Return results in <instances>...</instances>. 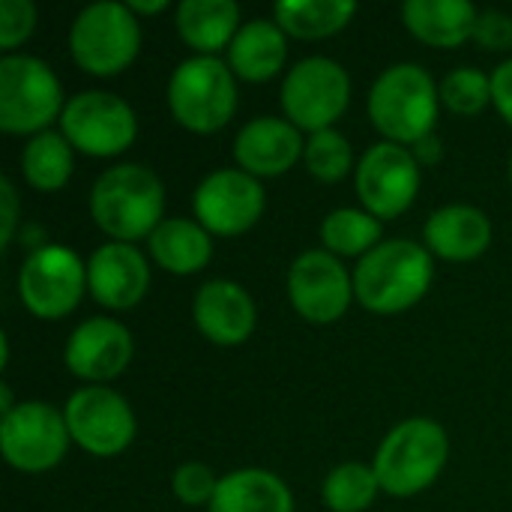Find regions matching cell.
I'll use <instances>...</instances> for the list:
<instances>
[{"instance_id": "1", "label": "cell", "mask_w": 512, "mask_h": 512, "mask_svg": "<svg viewBox=\"0 0 512 512\" xmlns=\"http://www.w3.org/2000/svg\"><path fill=\"white\" fill-rule=\"evenodd\" d=\"M165 186L144 165L108 168L90 189L93 222L117 243L153 234L162 222Z\"/></svg>"}, {"instance_id": "2", "label": "cell", "mask_w": 512, "mask_h": 512, "mask_svg": "<svg viewBox=\"0 0 512 512\" xmlns=\"http://www.w3.org/2000/svg\"><path fill=\"white\" fill-rule=\"evenodd\" d=\"M432 285V258L420 243H378L354 273V294L375 315H399L423 300Z\"/></svg>"}, {"instance_id": "3", "label": "cell", "mask_w": 512, "mask_h": 512, "mask_svg": "<svg viewBox=\"0 0 512 512\" xmlns=\"http://www.w3.org/2000/svg\"><path fill=\"white\" fill-rule=\"evenodd\" d=\"M438 87L417 63L390 66L369 93V117L393 144L426 141L438 120Z\"/></svg>"}, {"instance_id": "4", "label": "cell", "mask_w": 512, "mask_h": 512, "mask_svg": "<svg viewBox=\"0 0 512 512\" xmlns=\"http://www.w3.org/2000/svg\"><path fill=\"white\" fill-rule=\"evenodd\" d=\"M450 453V441L444 429L432 420L414 417L399 423L375 456V477L387 495L408 498L423 489H429Z\"/></svg>"}, {"instance_id": "5", "label": "cell", "mask_w": 512, "mask_h": 512, "mask_svg": "<svg viewBox=\"0 0 512 512\" xmlns=\"http://www.w3.org/2000/svg\"><path fill=\"white\" fill-rule=\"evenodd\" d=\"M168 105L180 126L210 135L237 111V84L231 66L219 57H189L177 66L168 84Z\"/></svg>"}, {"instance_id": "6", "label": "cell", "mask_w": 512, "mask_h": 512, "mask_svg": "<svg viewBox=\"0 0 512 512\" xmlns=\"http://www.w3.org/2000/svg\"><path fill=\"white\" fill-rule=\"evenodd\" d=\"M63 90L48 63L27 54L0 60V129L9 135L45 132L63 114Z\"/></svg>"}, {"instance_id": "7", "label": "cell", "mask_w": 512, "mask_h": 512, "mask_svg": "<svg viewBox=\"0 0 512 512\" xmlns=\"http://www.w3.org/2000/svg\"><path fill=\"white\" fill-rule=\"evenodd\" d=\"M141 45V27L129 6L123 3H93L87 6L69 33V51L75 63L99 78L123 72Z\"/></svg>"}, {"instance_id": "8", "label": "cell", "mask_w": 512, "mask_h": 512, "mask_svg": "<svg viewBox=\"0 0 512 512\" xmlns=\"http://www.w3.org/2000/svg\"><path fill=\"white\" fill-rule=\"evenodd\" d=\"M348 72L330 57L300 60L282 84V108L297 129L324 132L348 108Z\"/></svg>"}, {"instance_id": "9", "label": "cell", "mask_w": 512, "mask_h": 512, "mask_svg": "<svg viewBox=\"0 0 512 512\" xmlns=\"http://www.w3.org/2000/svg\"><path fill=\"white\" fill-rule=\"evenodd\" d=\"M60 129L66 141L87 156H117L132 147L138 123L120 96L105 90H84L66 102Z\"/></svg>"}, {"instance_id": "10", "label": "cell", "mask_w": 512, "mask_h": 512, "mask_svg": "<svg viewBox=\"0 0 512 512\" xmlns=\"http://www.w3.org/2000/svg\"><path fill=\"white\" fill-rule=\"evenodd\" d=\"M87 288V267L72 249L63 246H42L36 249L21 273H18V294L36 318L57 321L66 318Z\"/></svg>"}, {"instance_id": "11", "label": "cell", "mask_w": 512, "mask_h": 512, "mask_svg": "<svg viewBox=\"0 0 512 512\" xmlns=\"http://www.w3.org/2000/svg\"><path fill=\"white\" fill-rule=\"evenodd\" d=\"M66 417L45 402H21L0 423V447L12 468L39 474L54 468L69 447Z\"/></svg>"}, {"instance_id": "12", "label": "cell", "mask_w": 512, "mask_h": 512, "mask_svg": "<svg viewBox=\"0 0 512 512\" xmlns=\"http://www.w3.org/2000/svg\"><path fill=\"white\" fill-rule=\"evenodd\" d=\"M420 189L417 156L402 144H375L357 168V195L375 219L402 216Z\"/></svg>"}, {"instance_id": "13", "label": "cell", "mask_w": 512, "mask_h": 512, "mask_svg": "<svg viewBox=\"0 0 512 512\" xmlns=\"http://www.w3.org/2000/svg\"><path fill=\"white\" fill-rule=\"evenodd\" d=\"M63 417L72 441L90 456H117L135 438L132 408L108 387H84L72 393Z\"/></svg>"}, {"instance_id": "14", "label": "cell", "mask_w": 512, "mask_h": 512, "mask_svg": "<svg viewBox=\"0 0 512 512\" xmlns=\"http://www.w3.org/2000/svg\"><path fill=\"white\" fill-rule=\"evenodd\" d=\"M264 213V189L258 177L222 168L204 177L195 192V216L204 231L219 237H234L249 231Z\"/></svg>"}, {"instance_id": "15", "label": "cell", "mask_w": 512, "mask_h": 512, "mask_svg": "<svg viewBox=\"0 0 512 512\" xmlns=\"http://www.w3.org/2000/svg\"><path fill=\"white\" fill-rule=\"evenodd\" d=\"M288 294H291L294 309L306 321L330 324L348 312L354 285H351L345 267L336 261V255H330L324 249H309L291 264Z\"/></svg>"}, {"instance_id": "16", "label": "cell", "mask_w": 512, "mask_h": 512, "mask_svg": "<svg viewBox=\"0 0 512 512\" xmlns=\"http://www.w3.org/2000/svg\"><path fill=\"white\" fill-rule=\"evenodd\" d=\"M132 360V336L114 318L84 321L66 342V369L84 381H111Z\"/></svg>"}, {"instance_id": "17", "label": "cell", "mask_w": 512, "mask_h": 512, "mask_svg": "<svg viewBox=\"0 0 512 512\" xmlns=\"http://www.w3.org/2000/svg\"><path fill=\"white\" fill-rule=\"evenodd\" d=\"M150 270L132 243H105L87 261V288L105 309H132L144 300Z\"/></svg>"}, {"instance_id": "18", "label": "cell", "mask_w": 512, "mask_h": 512, "mask_svg": "<svg viewBox=\"0 0 512 512\" xmlns=\"http://www.w3.org/2000/svg\"><path fill=\"white\" fill-rule=\"evenodd\" d=\"M303 150H306V144L300 138V129L279 117L249 120L234 141V159L252 177L285 174L300 159Z\"/></svg>"}, {"instance_id": "19", "label": "cell", "mask_w": 512, "mask_h": 512, "mask_svg": "<svg viewBox=\"0 0 512 512\" xmlns=\"http://www.w3.org/2000/svg\"><path fill=\"white\" fill-rule=\"evenodd\" d=\"M195 324L216 345H240L255 330V303L237 282L213 279L195 294Z\"/></svg>"}, {"instance_id": "20", "label": "cell", "mask_w": 512, "mask_h": 512, "mask_svg": "<svg viewBox=\"0 0 512 512\" xmlns=\"http://www.w3.org/2000/svg\"><path fill=\"white\" fill-rule=\"evenodd\" d=\"M429 249L447 261H474L492 243V225L483 210L468 204H450L432 213L423 228Z\"/></svg>"}, {"instance_id": "21", "label": "cell", "mask_w": 512, "mask_h": 512, "mask_svg": "<svg viewBox=\"0 0 512 512\" xmlns=\"http://www.w3.org/2000/svg\"><path fill=\"white\" fill-rule=\"evenodd\" d=\"M405 27L426 45L456 48L477 30V9L468 0H408L402 6Z\"/></svg>"}, {"instance_id": "22", "label": "cell", "mask_w": 512, "mask_h": 512, "mask_svg": "<svg viewBox=\"0 0 512 512\" xmlns=\"http://www.w3.org/2000/svg\"><path fill=\"white\" fill-rule=\"evenodd\" d=\"M285 57V30L276 21L264 18L243 24L234 42L228 45V66L243 81H270L276 72H282Z\"/></svg>"}, {"instance_id": "23", "label": "cell", "mask_w": 512, "mask_h": 512, "mask_svg": "<svg viewBox=\"0 0 512 512\" xmlns=\"http://www.w3.org/2000/svg\"><path fill=\"white\" fill-rule=\"evenodd\" d=\"M207 512H294V498L276 474L246 468L219 480Z\"/></svg>"}, {"instance_id": "24", "label": "cell", "mask_w": 512, "mask_h": 512, "mask_svg": "<svg viewBox=\"0 0 512 512\" xmlns=\"http://www.w3.org/2000/svg\"><path fill=\"white\" fill-rule=\"evenodd\" d=\"M240 6L234 0H183L177 6V30L183 42L207 57L234 42Z\"/></svg>"}, {"instance_id": "25", "label": "cell", "mask_w": 512, "mask_h": 512, "mask_svg": "<svg viewBox=\"0 0 512 512\" xmlns=\"http://www.w3.org/2000/svg\"><path fill=\"white\" fill-rule=\"evenodd\" d=\"M150 255L162 270L189 276L210 264L213 243L210 234L189 219H162L150 234Z\"/></svg>"}, {"instance_id": "26", "label": "cell", "mask_w": 512, "mask_h": 512, "mask_svg": "<svg viewBox=\"0 0 512 512\" xmlns=\"http://www.w3.org/2000/svg\"><path fill=\"white\" fill-rule=\"evenodd\" d=\"M354 12V0H282L276 3V24L297 39H324L339 33Z\"/></svg>"}, {"instance_id": "27", "label": "cell", "mask_w": 512, "mask_h": 512, "mask_svg": "<svg viewBox=\"0 0 512 512\" xmlns=\"http://www.w3.org/2000/svg\"><path fill=\"white\" fill-rule=\"evenodd\" d=\"M21 168L33 189L54 192V189L66 186V180L72 174V144L66 141V135L45 129V132L33 135V141L24 147Z\"/></svg>"}, {"instance_id": "28", "label": "cell", "mask_w": 512, "mask_h": 512, "mask_svg": "<svg viewBox=\"0 0 512 512\" xmlns=\"http://www.w3.org/2000/svg\"><path fill=\"white\" fill-rule=\"evenodd\" d=\"M321 237L330 255H360V252H372L381 240V222L372 213L363 210H333L324 225H321Z\"/></svg>"}, {"instance_id": "29", "label": "cell", "mask_w": 512, "mask_h": 512, "mask_svg": "<svg viewBox=\"0 0 512 512\" xmlns=\"http://www.w3.org/2000/svg\"><path fill=\"white\" fill-rule=\"evenodd\" d=\"M381 483L372 468L348 462L330 471L324 483V504L333 512H363L372 507Z\"/></svg>"}, {"instance_id": "30", "label": "cell", "mask_w": 512, "mask_h": 512, "mask_svg": "<svg viewBox=\"0 0 512 512\" xmlns=\"http://www.w3.org/2000/svg\"><path fill=\"white\" fill-rule=\"evenodd\" d=\"M303 159H306V168L312 177L324 180V183H336L342 180L351 165H354V153H351V144L342 132L336 129H324V132H315L309 141H306V150H303Z\"/></svg>"}, {"instance_id": "31", "label": "cell", "mask_w": 512, "mask_h": 512, "mask_svg": "<svg viewBox=\"0 0 512 512\" xmlns=\"http://www.w3.org/2000/svg\"><path fill=\"white\" fill-rule=\"evenodd\" d=\"M441 102L456 114H480L492 102V78H486L480 69H456L441 84Z\"/></svg>"}, {"instance_id": "32", "label": "cell", "mask_w": 512, "mask_h": 512, "mask_svg": "<svg viewBox=\"0 0 512 512\" xmlns=\"http://www.w3.org/2000/svg\"><path fill=\"white\" fill-rule=\"evenodd\" d=\"M216 489H219V480L201 462H186L174 474V495L189 507H204V504L210 507Z\"/></svg>"}, {"instance_id": "33", "label": "cell", "mask_w": 512, "mask_h": 512, "mask_svg": "<svg viewBox=\"0 0 512 512\" xmlns=\"http://www.w3.org/2000/svg\"><path fill=\"white\" fill-rule=\"evenodd\" d=\"M36 27V9L30 0H0V45H21Z\"/></svg>"}, {"instance_id": "34", "label": "cell", "mask_w": 512, "mask_h": 512, "mask_svg": "<svg viewBox=\"0 0 512 512\" xmlns=\"http://www.w3.org/2000/svg\"><path fill=\"white\" fill-rule=\"evenodd\" d=\"M474 39L489 48V51H501L512 45V18L504 12H483L474 30Z\"/></svg>"}, {"instance_id": "35", "label": "cell", "mask_w": 512, "mask_h": 512, "mask_svg": "<svg viewBox=\"0 0 512 512\" xmlns=\"http://www.w3.org/2000/svg\"><path fill=\"white\" fill-rule=\"evenodd\" d=\"M492 102L512 126V60H504L492 75Z\"/></svg>"}, {"instance_id": "36", "label": "cell", "mask_w": 512, "mask_h": 512, "mask_svg": "<svg viewBox=\"0 0 512 512\" xmlns=\"http://www.w3.org/2000/svg\"><path fill=\"white\" fill-rule=\"evenodd\" d=\"M0 204H3V234H0V246H9V240L15 234V222H18V195H15V186L9 180H0Z\"/></svg>"}, {"instance_id": "37", "label": "cell", "mask_w": 512, "mask_h": 512, "mask_svg": "<svg viewBox=\"0 0 512 512\" xmlns=\"http://www.w3.org/2000/svg\"><path fill=\"white\" fill-rule=\"evenodd\" d=\"M165 6H168V0H132V3H129L132 12H144V15H147V12H162Z\"/></svg>"}, {"instance_id": "38", "label": "cell", "mask_w": 512, "mask_h": 512, "mask_svg": "<svg viewBox=\"0 0 512 512\" xmlns=\"http://www.w3.org/2000/svg\"><path fill=\"white\" fill-rule=\"evenodd\" d=\"M12 408H15V405H12V393H9V387H6V384H0V411H3V414H9Z\"/></svg>"}, {"instance_id": "39", "label": "cell", "mask_w": 512, "mask_h": 512, "mask_svg": "<svg viewBox=\"0 0 512 512\" xmlns=\"http://www.w3.org/2000/svg\"><path fill=\"white\" fill-rule=\"evenodd\" d=\"M510 177H512V159H510Z\"/></svg>"}]
</instances>
